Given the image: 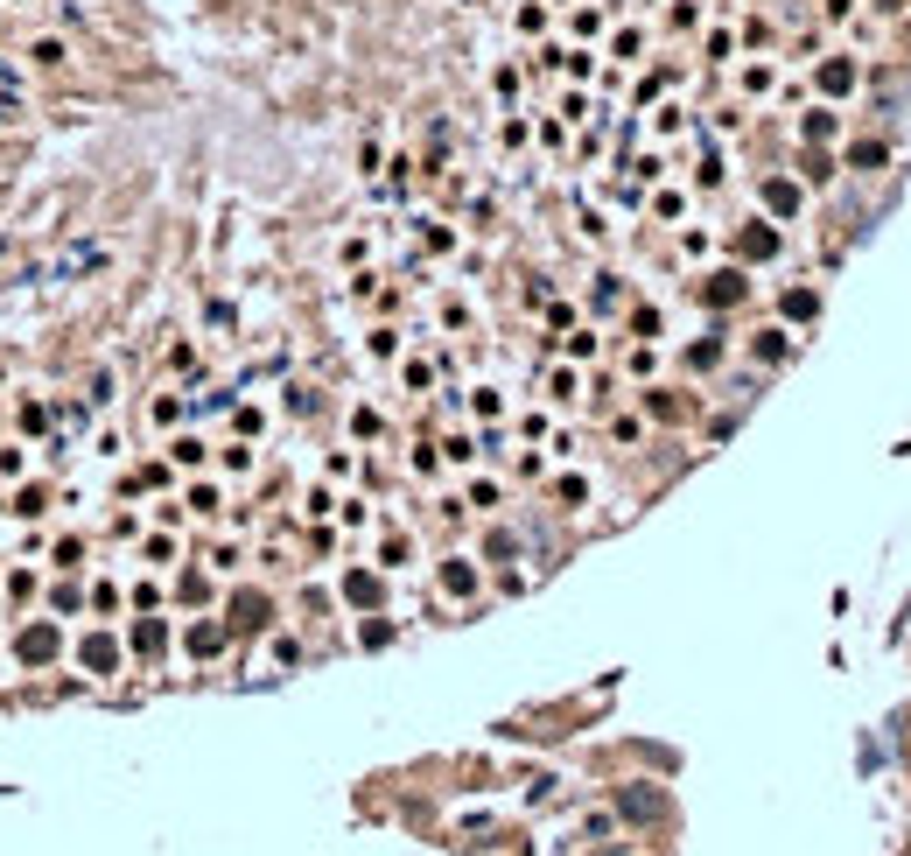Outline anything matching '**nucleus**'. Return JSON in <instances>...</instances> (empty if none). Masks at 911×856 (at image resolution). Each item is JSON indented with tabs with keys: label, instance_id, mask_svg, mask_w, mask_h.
Listing matches in <instances>:
<instances>
[{
	"label": "nucleus",
	"instance_id": "nucleus-14",
	"mask_svg": "<svg viewBox=\"0 0 911 856\" xmlns=\"http://www.w3.org/2000/svg\"><path fill=\"white\" fill-rule=\"evenodd\" d=\"M14 7H21V0H14Z\"/></svg>",
	"mask_w": 911,
	"mask_h": 856
},
{
	"label": "nucleus",
	"instance_id": "nucleus-10",
	"mask_svg": "<svg viewBox=\"0 0 911 856\" xmlns=\"http://www.w3.org/2000/svg\"><path fill=\"white\" fill-rule=\"evenodd\" d=\"M764 204H771L778 218H792V211H800V190H792V183H764Z\"/></svg>",
	"mask_w": 911,
	"mask_h": 856
},
{
	"label": "nucleus",
	"instance_id": "nucleus-4",
	"mask_svg": "<svg viewBox=\"0 0 911 856\" xmlns=\"http://www.w3.org/2000/svg\"><path fill=\"white\" fill-rule=\"evenodd\" d=\"M736 253H743V260H771V253H778V232H764V225H743V232H736Z\"/></svg>",
	"mask_w": 911,
	"mask_h": 856
},
{
	"label": "nucleus",
	"instance_id": "nucleus-5",
	"mask_svg": "<svg viewBox=\"0 0 911 856\" xmlns=\"http://www.w3.org/2000/svg\"><path fill=\"white\" fill-rule=\"evenodd\" d=\"M743 274H736V267H723V274H708V288H701V295H708V302H716V309H729V302H743Z\"/></svg>",
	"mask_w": 911,
	"mask_h": 856
},
{
	"label": "nucleus",
	"instance_id": "nucleus-13",
	"mask_svg": "<svg viewBox=\"0 0 911 856\" xmlns=\"http://www.w3.org/2000/svg\"><path fill=\"white\" fill-rule=\"evenodd\" d=\"M814 309H820L814 288H792V295H785V316H814Z\"/></svg>",
	"mask_w": 911,
	"mask_h": 856
},
{
	"label": "nucleus",
	"instance_id": "nucleus-6",
	"mask_svg": "<svg viewBox=\"0 0 911 856\" xmlns=\"http://www.w3.org/2000/svg\"><path fill=\"white\" fill-rule=\"evenodd\" d=\"M848 85H855V64H848V57H834V64H820V92H848Z\"/></svg>",
	"mask_w": 911,
	"mask_h": 856
},
{
	"label": "nucleus",
	"instance_id": "nucleus-7",
	"mask_svg": "<svg viewBox=\"0 0 911 856\" xmlns=\"http://www.w3.org/2000/svg\"><path fill=\"white\" fill-rule=\"evenodd\" d=\"M442 590H449V597H470V590H477V569H470L463 555H456V562H442Z\"/></svg>",
	"mask_w": 911,
	"mask_h": 856
},
{
	"label": "nucleus",
	"instance_id": "nucleus-12",
	"mask_svg": "<svg viewBox=\"0 0 911 856\" xmlns=\"http://www.w3.org/2000/svg\"><path fill=\"white\" fill-rule=\"evenodd\" d=\"M28 57H35L42 71H57V64H64V42H57V35H42V42H28Z\"/></svg>",
	"mask_w": 911,
	"mask_h": 856
},
{
	"label": "nucleus",
	"instance_id": "nucleus-11",
	"mask_svg": "<svg viewBox=\"0 0 911 856\" xmlns=\"http://www.w3.org/2000/svg\"><path fill=\"white\" fill-rule=\"evenodd\" d=\"M134 646H141V653H162V646H169V632H162L155 618H141V625H134Z\"/></svg>",
	"mask_w": 911,
	"mask_h": 856
},
{
	"label": "nucleus",
	"instance_id": "nucleus-1",
	"mask_svg": "<svg viewBox=\"0 0 911 856\" xmlns=\"http://www.w3.org/2000/svg\"><path fill=\"white\" fill-rule=\"evenodd\" d=\"M57 653H64V632H57L50 618H35V625H21V632H14V660H21V667H50Z\"/></svg>",
	"mask_w": 911,
	"mask_h": 856
},
{
	"label": "nucleus",
	"instance_id": "nucleus-9",
	"mask_svg": "<svg viewBox=\"0 0 911 856\" xmlns=\"http://www.w3.org/2000/svg\"><path fill=\"white\" fill-rule=\"evenodd\" d=\"M218 646H225V625H189V653L196 660H211Z\"/></svg>",
	"mask_w": 911,
	"mask_h": 856
},
{
	"label": "nucleus",
	"instance_id": "nucleus-8",
	"mask_svg": "<svg viewBox=\"0 0 911 856\" xmlns=\"http://www.w3.org/2000/svg\"><path fill=\"white\" fill-rule=\"evenodd\" d=\"M344 597H351V604H379V575H371V569H351V575H344Z\"/></svg>",
	"mask_w": 911,
	"mask_h": 856
},
{
	"label": "nucleus",
	"instance_id": "nucleus-3",
	"mask_svg": "<svg viewBox=\"0 0 911 856\" xmlns=\"http://www.w3.org/2000/svg\"><path fill=\"white\" fill-rule=\"evenodd\" d=\"M78 660H85L91 674H112V667H119V639H105V632H91L85 646H78Z\"/></svg>",
	"mask_w": 911,
	"mask_h": 856
},
{
	"label": "nucleus",
	"instance_id": "nucleus-2",
	"mask_svg": "<svg viewBox=\"0 0 911 856\" xmlns=\"http://www.w3.org/2000/svg\"><path fill=\"white\" fill-rule=\"evenodd\" d=\"M232 625H239V632H260V625H267V597H260V590H239V597H232Z\"/></svg>",
	"mask_w": 911,
	"mask_h": 856
}]
</instances>
